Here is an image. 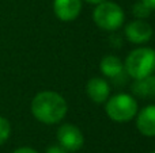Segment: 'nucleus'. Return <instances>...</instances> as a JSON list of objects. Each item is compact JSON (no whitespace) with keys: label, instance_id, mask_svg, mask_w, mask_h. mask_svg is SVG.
I'll return each mask as SVG.
<instances>
[{"label":"nucleus","instance_id":"nucleus-1","mask_svg":"<svg viewBox=\"0 0 155 153\" xmlns=\"http://www.w3.org/2000/svg\"><path fill=\"white\" fill-rule=\"evenodd\" d=\"M31 113L37 121L45 125H54L67 114V102L57 92L42 91L33 98Z\"/></svg>","mask_w":155,"mask_h":153},{"label":"nucleus","instance_id":"nucleus-2","mask_svg":"<svg viewBox=\"0 0 155 153\" xmlns=\"http://www.w3.org/2000/svg\"><path fill=\"white\" fill-rule=\"evenodd\" d=\"M125 72L132 79H142L155 72V50L151 48H137L125 60Z\"/></svg>","mask_w":155,"mask_h":153},{"label":"nucleus","instance_id":"nucleus-3","mask_svg":"<svg viewBox=\"0 0 155 153\" xmlns=\"http://www.w3.org/2000/svg\"><path fill=\"white\" fill-rule=\"evenodd\" d=\"M106 114L114 122H129L137 114V102L132 95L117 94L106 100Z\"/></svg>","mask_w":155,"mask_h":153},{"label":"nucleus","instance_id":"nucleus-4","mask_svg":"<svg viewBox=\"0 0 155 153\" xmlns=\"http://www.w3.org/2000/svg\"><path fill=\"white\" fill-rule=\"evenodd\" d=\"M124 11L118 4L112 2H102L97 4L93 12V19L95 24L106 31H114L120 29L124 23Z\"/></svg>","mask_w":155,"mask_h":153},{"label":"nucleus","instance_id":"nucleus-5","mask_svg":"<svg viewBox=\"0 0 155 153\" xmlns=\"http://www.w3.org/2000/svg\"><path fill=\"white\" fill-rule=\"evenodd\" d=\"M57 141L59 145L63 146L64 149H67L68 152H76L84 144V137L83 133L80 132L79 127H76L75 125L71 123H64L59 127L57 130Z\"/></svg>","mask_w":155,"mask_h":153},{"label":"nucleus","instance_id":"nucleus-6","mask_svg":"<svg viewBox=\"0 0 155 153\" xmlns=\"http://www.w3.org/2000/svg\"><path fill=\"white\" fill-rule=\"evenodd\" d=\"M125 37L128 38L129 42L142 45L151 39L153 37V27L144 22L143 19H136L127 24L125 27Z\"/></svg>","mask_w":155,"mask_h":153},{"label":"nucleus","instance_id":"nucleus-7","mask_svg":"<svg viewBox=\"0 0 155 153\" xmlns=\"http://www.w3.org/2000/svg\"><path fill=\"white\" fill-rule=\"evenodd\" d=\"M53 11L60 20H74L82 11V0H54Z\"/></svg>","mask_w":155,"mask_h":153},{"label":"nucleus","instance_id":"nucleus-8","mask_svg":"<svg viewBox=\"0 0 155 153\" xmlns=\"http://www.w3.org/2000/svg\"><path fill=\"white\" fill-rule=\"evenodd\" d=\"M136 127L146 137L155 136V105L146 106L136 114Z\"/></svg>","mask_w":155,"mask_h":153},{"label":"nucleus","instance_id":"nucleus-9","mask_svg":"<svg viewBox=\"0 0 155 153\" xmlns=\"http://www.w3.org/2000/svg\"><path fill=\"white\" fill-rule=\"evenodd\" d=\"M87 95L94 103H105L109 99L110 95V87L107 81L102 77H93L88 80L87 87H86Z\"/></svg>","mask_w":155,"mask_h":153},{"label":"nucleus","instance_id":"nucleus-10","mask_svg":"<svg viewBox=\"0 0 155 153\" xmlns=\"http://www.w3.org/2000/svg\"><path fill=\"white\" fill-rule=\"evenodd\" d=\"M99 69H101V72L106 77L112 79V80L124 79V76L127 75L125 68H124V62L116 56L104 57L101 60V64H99Z\"/></svg>","mask_w":155,"mask_h":153},{"label":"nucleus","instance_id":"nucleus-11","mask_svg":"<svg viewBox=\"0 0 155 153\" xmlns=\"http://www.w3.org/2000/svg\"><path fill=\"white\" fill-rule=\"evenodd\" d=\"M132 92L139 98H150L155 95V76L150 75L142 79H136L132 84Z\"/></svg>","mask_w":155,"mask_h":153},{"label":"nucleus","instance_id":"nucleus-12","mask_svg":"<svg viewBox=\"0 0 155 153\" xmlns=\"http://www.w3.org/2000/svg\"><path fill=\"white\" fill-rule=\"evenodd\" d=\"M151 11L153 10H151L150 7H147L142 0L137 2V3H135L134 7H132V12H134V15L139 19H144V18H147V16H150Z\"/></svg>","mask_w":155,"mask_h":153},{"label":"nucleus","instance_id":"nucleus-13","mask_svg":"<svg viewBox=\"0 0 155 153\" xmlns=\"http://www.w3.org/2000/svg\"><path fill=\"white\" fill-rule=\"evenodd\" d=\"M10 134H11L10 122H8L7 118L0 117V145H3V144L10 138Z\"/></svg>","mask_w":155,"mask_h":153},{"label":"nucleus","instance_id":"nucleus-14","mask_svg":"<svg viewBox=\"0 0 155 153\" xmlns=\"http://www.w3.org/2000/svg\"><path fill=\"white\" fill-rule=\"evenodd\" d=\"M45 153H70V152H68L67 149H64L63 146H60V145H52L46 149Z\"/></svg>","mask_w":155,"mask_h":153},{"label":"nucleus","instance_id":"nucleus-15","mask_svg":"<svg viewBox=\"0 0 155 153\" xmlns=\"http://www.w3.org/2000/svg\"><path fill=\"white\" fill-rule=\"evenodd\" d=\"M12 153H38V152L33 148H29V146H22V148L15 149Z\"/></svg>","mask_w":155,"mask_h":153},{"label":"nucleus","instance_id":"nucleus-16","mask_svg":"<svg viewBox=\"0 0 155 153\" xmlns=\"http://www.w3.org/2000/svg\"><path fill=\"white\" fill-rule=\"evenodd\" d=\"M147 7H150L151 10H155V0H142Z\"/></svg>","mask_w":155,"mask_h":153},{"label":"nucleus","instance_id":"nucleus-17","mask_svg":"<svg viewBox=\"0 0 155 153\" xmlns=\"http://www.w3.org/2000/svg\"><path fill=\"white\" fill-rule=\"evenodd\" d=\"M84 2H87V3H90V4H99V3H102V2H105V0H84Z\"/></svg>","mask_w":155,"mask_h":153},{"label":"nucleus","instance_id":"nucleus-18","mask_svg":"<svg viewBox=\"0 0 155 153\" xmlns=\"http://www.w3.org/2000/svg\"><path fill=\"white\" fill-rule=\"evenodd\" d=\"M151 153H155V151H154V152H151Z\"/></svg>","mask_w":155,"mask_h":153}]
</instances>
